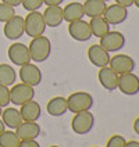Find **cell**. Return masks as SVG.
Instances as JSON below:
<instances>
[{
	"label": "cell",
	"instance_id": "cell-1",
	"mask_svg": "<svg viewBox=\"0 0 139 147\" xmlns=\"http://www.w3.org/2000/svg\"><path fill=\"white\" fill-rule=\"evenodd\" d=\"M28 49H29V54H31V61L45 63L50 57L52 43H50L49 38H46L45 35H41L38 38H32Z\"/></svg>",
	"mask_w": 139,
	"mask_h": 147
},
{
	"label": "cell",
	"instance_id": "cell-2",
	"mask_svg": "<svg viewBox=\"0 0 139 147\" xmlns=\"http://www.w3.org/2000/svg\"><path fill=\"white\" fill-rule=\"evenodd\" d=\"M67 106L68 111L74 114L90 111V108L93 107V97L88 92H75L67 97Z\"/></svg>",
	"mask_w": 139,
	"mask_h": 147
},
{
	"label": "cell",
	"instance_id": "cell-3",
	"mask_svg": "<svg viewBox=\"0 0 139 147\" xmlns=\"http://www.w3.org/2000/svg\"><path fill=\"white\" fill-rule=\"evenodd\" d=\"M25 33L29 38H38L41 35H45V29L47 28L45 24L43 16L39 11H29V14L24 18Z\"/></svg>",
	"mask_w": 139,
	"mask_h": 147
},
{
	"label": "cell",
	"instance_id": "cell-4",
	"mask_svg": "<svg viewBox=\"0 0 139 147\" xmlns=\"http://www.w3.org/2000/svg\"><path fill=\"white\" fill-rule=\"evenodd\" d=\"M35 97V90L32 86L25 83H14L10 89V103L14 106H22L26 101H31Z\"/></svg>",
	"mask_w": 139,
	"mask_h": 147
},
{
	"label": "cell",
	"instance_id": "cell-5",
	"mask_svg": "<svg viewBox=\"0 0 139 147\" xmlns=\"http://www.w3.org/2000/svg\"><path fill=\"white\" fill-rule=\"evenodd\" d=\"M95 125V117L90 111H83L74 115L73 121H71V128L74 133L77 135H86L92 131Z\"/></svg>",
	"mask_w": 139,
	"mask_h": 147
},
{
	"label": "cell",
	"instance_id": "cell-6",
	"mask_svg": "<svg viewBox=\"0 0 139 147\" xmlns=\"http://www.w3.org/2000/svg\"><path fill=\"white\" fill-rule=\"evenodd\" d=\"M104 50L108 53L113 51H118L125 46V36L118 31H108V32L100 38V43H99Z\"/></svg>",
	"mask_w": 139,
	"mask_h": 147
},
{
	"label": "cell",
	"instance_id": "cell-7",
	"mask_svg": "<svg viewBox=\"0 0 139 147\" xmlns=\"http://www.w3.org/2000/svg\"><path fill=\"white\" fill-rule=\"evenodd\" d=\"M8 58L11 60V63L14 65H24L31 63V54H29V49L28 46H25L24 43H13L10 47H8Z\"/></svg>",
	"mask_w": 139,
	"mask_h": 147
},
{
	"label": "cell",
	"instance_id": "cell-8",
	"mask_svg": "<svg viewBox=\"0 0 139 147\" xmlns=\"http://www.w3.org/2000/svg\"><path fill=\"white\" fill-rule=\"evenodd\" d=\"M20 79L25 85L35 88L42 82V71L32 63L24 64L20 67Z\"/></svg>",
	"mask_w": 139,
	"mask_h": 147
},
{
	"label": "cell",
	"instance_id": "cell-9",
	"mask_svg": "<svg viewBox=\"0 0 139 147\" xmlns=\"http://www.w3.org/2000/svg\"><path fill=\"white\" fill-rule=\"evenodd\" d=\"M117 89L127 96H135L139 93V76L134 72L118 75V86Z\"/></svg>",
	"mask_w": 139,
	"mask_h": 147
},
{
	"label": "cell",
	"instance_id": "cell-10",
	"mask_svg": "<svg viewBox=\"0 0 139 147\" xmlns=\"http://www.w3.org/2000/svg\"><path fill=\"white\" fill-rule=\"evenodd\" d=\"M108 67L113 71H115L118 75H123V74L134 72V69H135V61L128 54H117L114 57H110Z\"/></svg>",
	"mask_w": 139,
	"mask_h": 147
},
{
	"label": "cell",
	"instance_id": "cell-11",
	"mask_svg": "<svg viewBox=\"0 0 139 147\" xmlns=\"http://www.w3.org/2000/svg\"><path fill=\"white\" fill-rule=\"evenodd\" d=\"M3 32H4V36L10 40H17L22 38V35L25 33L24 18L21 16H14L13 18H10L7 22H4Z\"/></svg>",
	"mask_w": 139,
	"mask_h": 147
},
{
	"label": "cell",
	"instance_id": "cell-12",
	"mask_svg": "<svg viewBox=\"0 0 139 147\" xmlns=\"http://www.w3.org/2000/svg\"><path fill=\"white\" fill-rule=\"evenodd\" d=\"M68 33L77 42H86L92 38V31H90L89 22L83 21V20H78V21H73L68 24Z\"/></svg>",
	"mask_w": 139,
	"mask_h": 147
},
{
	"label": "cell",
	"instance_id": "cell-13",
	"mask_svg": "<svg viewBox=\"0 0 139 147\" xmlns=\"http://www.w3.org/2000/svg\"><path fill=\"white\" fill-rule=\"evenodd\" d=\"M103 17L110 25H120L128 18V8L120 4H110L106 7Z\"/></svg>",
	"mask_w": 139,
	"mask_h": 147
},
{
	"label": "cell",
	"instance_id": "cell-14",
	"mask_svg": "<svg viewBox=\"0 0 139 147\" xmlns=\"http://www.w3.org/2000/svg\"><path fill=\"white\" fill-rule=\"evenodd\" d=\"M88 58L95 67L103 68L110 63V53L103 49L100 45H92L88 49Z\"/></svg>",
	"mask_w": 139,
	"mask_h": 147
},
{
	"label": "cell",
	"instance_id": "cell-15",
	"mask_svg": "<svg viewBox=\"0 0 139 147\" xmlns=\"http://www.w3.org/2000/svg\"><path fill=\"white\" fill-rule=\"evenodd\" d=\"M16 133L21 140H33L39 138L41 126L32 121H22L16 129Z\"/></svg>",
	"mask_w": 139,
	"mask_h": 147
},
{
	"label": "cell",
	"instance_id": "cell-16",
	"mask_svg": "<svg viewBox=\"0 0 139 147\" xmlns=\"http://www.w3.org/2000/svg\"><path fill=\"white\" fill-rule=\"evenodd\" d=\"M98 78H99V83L108 92L115 90L117 86H118V74L113 71L108 65L100 68Z\"/></svg>",
	"mask_w": 139,
	"mask_h": 147
},
{
	"label": "cell",
	"instance_id": "cell-17",
	"mask_svg": "<svg viewBox=\"0 0 139 147\" xmlns=\"http://www.w3.org/2000/svg\"><path fill=\"white\" fill-rule=\"evenodd\" d=\"M42 16H43L46 26H50V28H57L64 21L61 6H47Z\"/></svg>",
	"mask_w": 139,
	"mask_h": 147
},
{
	"label": "cell",
	"instance_id": "cell-18",
	"mask_svg": "<svg viewBox=\"0 0 139 147\" xmlns=\"http://www.w3.org/2000/svg\"><path fill=\"white\" fill-rule=\"evenodd\" d=\"M20 114L22 117V121H32L36 122L42 115V108L39 106L38 101L31 100V101H26L25 104L20 106Z\"/></svg>",
	"mask_w": 139,
	"mask_h": 147
},
{
	"label": "cell",
	"instance_id": "cell-19",
	"mask_svg": "<svg viewBox=\"0 0 139 147\" xmlns=\"http://www.w3.org/2000/svg\"><path fill=\"white\" fill-rule=\"evenodd\" d=\"M1 121L4 122L6 128L16 131L18 125L22 122V117L20 114V110H17L14 107H7L6 110L1 111Z\"/></svg>",
	"mask_w": 139,
	"mask_h": 147
},
{
	"label": "cell",
	"instance_id": "cell-20",
	"mask_svg": "<svg viewBox=\"0 0 139 147\" xmlns=\"http://www.w3.org/2000/svg\"><path fill=\"white\" fill-rule=\"evenodd\" d=\"M63 17H64V21H67L68 24L73 22V21L82 20L85 17L83 6H82L81 3H77V1L68 3L66 7L63 8Z\"/></svg>",
	"mask_w": 139,
	"mask_h": 147
},
{
	"label": "cell",
	"instance_id": "cell-21",
	"mask_svg": "<svg viewBox=\"0 0 139 147\" xmlns=\"http://www.w3.org/2000/svg\"><path fill=\"white\" fill-rule=\"evenodd\" d=\"M46 110L49 115L52 117H61L64 115L68 111V106H67V98L66 97H53L52 100H49L47 106H46Z\"/></svg>",
	"mask_w": 139,
	"mask_h": 147
},
{
	"label": "cell",
	"instance_id": "cell-22",
	"mask_svg": "<svg viewBox=\"0 0 139 147\" xmlns=\"http://www.w3.org/2000/svg\"><path fill=\"white\" fill-rule=\"evenodd\" d=\"M82 6H83L85 16H88L89 18L103 16V13L107 7V4L102 0H85V3Z\"/></svg>",
	"mask_w": 139,
	"mask_h": 147
},
{
	"label": "cell",
	"instance_id": "cell-23",
	"mask_svg": "<svg viewBox=\"0 0 139 147\" xmlns=\"http://www.w3.org/2000/svg\"><path fill=\"white\" fill-rule=\"evenodd\" d=\"M89 26H90V31H92V36H96L99 39H100L102 36H104V35L110 31V24L104 20L103 16L90 18Z\"/></svg>",
	"mask_w": 139,
	"mask_h": 147
},
{
	"label": "cell",
	"instance_id": "cell-24",
	"mask_svg": "<svg viewBox=\"0 0 139 147\" xmlns=\"http://www.w3.org/2000/svg\"><path fill=\"white\" fill-rule=\"evenodd\" d=\"M17 74L16 69L10 64H0V83L4 86H13L16 83Z\"/></svg>",
	"mask_w": 139,
	"mask_h": 147
},
{
	"label": "cell",
	"instance_id": "cell-25",
	"mask_svg": "<svg viewBox=\"0 0 139 147\" xmlns=\"http://www.w3.org/2000/svg\"><path fill=\"white\" fill-rule=\"evenodd\" d=\"M21 139L17 136L16 131H4L0 135V147H18Z\"/></svg>",
	"mask_w": 139,
	"mask_h": 147
},
{
	"label": "cell",
	"instance_id": "cell-26",
	"mask_svg": "<svg viewBox=\"0 0 139 147\" xmlns=\"http://www.w3.org/2000/svg\"><path fill=\"white\" fill-rule=\"evenodd\" d=\"M16 16V11H14V7L8 6L6 3H0V22H7L10 18Z\"/></svg>",
	"mask_w": 139,
	"mask_h": 147
},
{
	"label": "cell",
	"instance_id": "cell-27",
	"mask_svg": "<svg viewBox=\"0 0 139 147\" xmlns=\"http://www.w3.org/2000/svg\"><path fill=\"white\" fill-rule=\"evenodd\" d=\"M10 103V89L8 86H4L0 83V107H7Z\"/></svg>",
	"mask_w": 139,
	"mask_h": 147
},
{
	"label": "cell",
	"instance_id": "cell-28",
	"mask_svg": "<svg viewBox=\"0 0 139 147\" xmlns=\"http://www.w3.org/2000/svg\"><path fill=\"white\" fill-rule=\"evenodd\" d=\"M21 4L26 11H38L43 6V0H22Z\"/></svg>",
	"mask_w": 139,
	"mask_h": 147
},
{
	"label": "cell",
	"instance_id": "cell-29",
	"mask_svg": "<svg viewBox=\"0 0 139 147\" xmlns=\"http://www.w3.org/2000/svg\"><path fill=\"white\" fill-rule=\"evenodd\" d=\"M125 143H127V140L121 135H113L107 140L106 147H125Z\"/></svg>",
	"mask_w": 139,
	"mask_h": 147
},
{
	"label": "cell",
	"instance_id": "cell-30",
	"mask_svg": "<svg viewBox=\"0 0 139 147\" xmlns=\"http://www.w3.org/2000/svg\"><path fill=\"white\" fill-rule=\"evenodd\" d=\"M18 147H41V144L36 142V139L33 140H21Z\"/></svg>",
	"mask_w": 139,
	"mask_h": 147
},
{
	"label": "cell",
	"instance_id": "cell-31",
	"mask_svg": "<svg viewBox=\"0 0 139 147\" xmlns=\"http://www.w3.org/2000/svg\"><path fill=\"white\" fill-rule=\"evenodd\" d=\"M115 4H120L123 7H131L134 6V0H115Z\"/></svg>",
	"mask_w": 139,
	"mask_h": 147
},
{
	"label": "cell",
	"instance_id": "cell-32",
	"mask_svg": "<svg viewBox=\"0 0 139 147\" xmlns=\"http://www.w3.org/2000/svg\"><path fill=\"white\" fill-rule=\"evenodd\" d=\"M64 0H43V4L46 6H60Z\"/></svg>",
	"mask_w": 139,
	"mask_h": 147
},
{
	"label": "cell",
	"instance_id": "cell-33",
	"mask_svg": "<svg viewBox=\"0 0 139 147\" xmlns=\"http://www.w3.org/2000/svg\"><path fill=\"white\" fill-rule=\"evenodd\" d=\"M1 1L8 4V6H11V7H17V6H20L22 3V0H1Z\"/></svg>",
	"mask_w": 139,
	"mask_h": 147
},
{
	"label": "cell",
	"instance_id": "cell-34",
	"mask_svg": "<svg viewBox=\"0 0 139 147\" xmlns=\"http://www.w3.org/2000/svg\"><path fill=\"white\" fill-rule=\"evenodd\" d=\"M134 132H135L136 135H139V117L134 121Z\"/></svg>",
	"mask_w": 139,
	"mask_h": 147
},
{
	"label": "cell",
	"instance_id": "cell-35",
	"mask_svg": "<svg viewBox=\"0 0 139 147\" xmlns=\"http://www.w3.org/2000/svg\"><path fill=\"white\" fill-rule=\"evenodd\" d=\"M125 147H139V142H135V140L127 142V143H125Z\"/></svg>",
	"mask_w": 139,
	"mask_h": 147
},
{
	"label": "cell",
	"instance_id": "cell-36",
	"mask_svg": "<svg viewBox=\"0 0 139 147\" xmlns=\"http://www.w3.org/2000/svg\"><path fill=\"white\" fill-rule=\"evenodd\" d=\"M4 131H6V125H4V122L0 119V135H1Z\"/></svg>",
	"mask_w": 139,
	"mask_h": 147
},
{
	"label": "cell",
	"instance_id": "cell-37",
	"mask_svg": "<svg viewBox=\"0 0 139 147\" xmlns=\"http://www.w3.org/2000/svg\"><path fill=\"white\" fill-rule=\"evenodd\" d=\"M134 4H135V6L139 8V0H134Z\"/></svg>",
	"mask_w": 139,
	"mask_h": 147
},
{
	"label": "cell",
	"instance_id": "cell-38",
	"mask_svg": "<svg viewBox=\"0 0 139 147\" xmlns=\"http://www.w3.org/2000/svg\"><path fill=\"white\" fill-rule=\"evenodd\" d=\"M1 111H3V108H1V107H0V117H1Z\"/></svg>",
	"mask_w": 139,
	"mask_h": 147
},
{
	"label": "cell",
	"instance_id": "cell-39",
	"mask_svg": "<svg viewBox=\"0 0 139 147\" xmlns=\"http://www.w3.org/2000/svg\"><path fill=\"white\" fill-rule=\"evenodd\" d=\"M102 1H104V3H107V1H110V0H102Z\"/></svg>",
	"mask_w": 139,
	"mask_h": 147
},
{
	"label": "cell",
	"instance_id": "cell-40",
	"mask_svg": "<svg viewBox=\"0 0 139 147\" xmlns=\"http://www.w3.org/2000/svg\"><path fill=\"white\" fill-rule=\"evenodd\" d=\"M50 147H58V146H50Z\"/></svg>",
	"mask_w": 139,
	"mask_h": 147
},
{
	"label": "cell",
	"instance_id": "cell-41",
	"mask_svg": "<svg viewBox=\"0 0 139 147\" xmlns=\"http://www.w3.org/2000/svg\"><path fill=\"white\" fill-rule=\"evenodd\" d=\"M93 147H98V146H93Z\"/></svg>",
	"mask_w": 139,
	"mask_h": 147
}]
</instances>
